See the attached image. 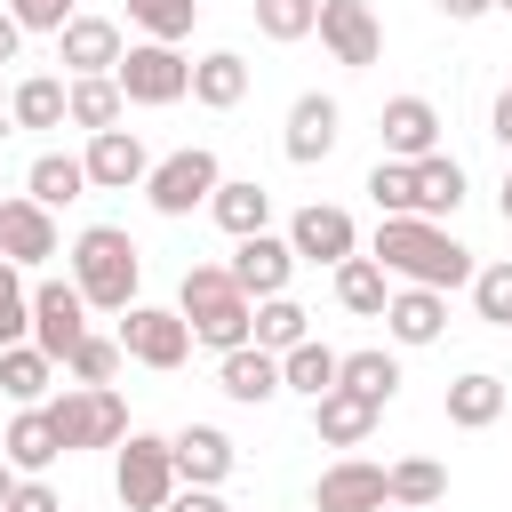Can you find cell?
<instances>
[{"mask_svg":"<svg viewBox=\"0 0 512 512\" xmlns=\"http://www.w3.org/2000/svg\"><path fill=\"white\" fill-rule=\"evenodd\" d=\"M368 256L392 272V280H408V288H472V248L448 232V224H424V216H384L376 224V240H368Z\"/></svg>","mask_w":512,"mask_h":512,"instance_id":"6da1fadb","label":"cell"},{"mask_svg":"<svg viewBox=\"0 0 512 512\" xmlns=\"http://www.w3.org/2000/svg\"><path fill=\"white\" fill-rule=\"evenodd\" d=\"M176 312H184L192 344H208L216 360L240 352V344H256V304L240 296V280H232L224 264H192V272L176 280Z\"/></svg>","mask_w":512,"mask_h":512,"instance_id":"7a4b0ae2","label":"cell"},{"mask_svg":"<svg viewBox=\"0 0 512 512\" xmlns=\"http://www.w3.org/2000/svg\"><path fill=\"white\" fill-rule=\"evenodd\" d=\"M72 280L88 296V312H128L136 304V280H144V256L120 224H88L72 240Z\"/></svg>","mask_w":512,"mask_h":512,"instance_id":"3957f363","label":"cell"},{"mask_svg":"<svg viewBox=\"0 0 512 512\" xmlns=\"http://www.w3.org/2000/svg\"><path fill=\"white\" fill-rule=\"evenodd\" d=\"M48 424H56L64 456H72V448H120V440H128V400H120L112 384H64V392L48 400Z\"/></svg>","mask_w":512,"mask_h":512,"instance_id":"277c9868","label":"cell"},{"mask_svg":"<svg viewBox=\"0 0 512 512\" xmlns=\"http://www.w3.org/2000/svg\"><path fill=\"white\" fill-rule=\"evenodd\" d=\"M176 488H184V480H176V448H168L160 432H128L120 456H112V496H120L128 512H168Z\"/></svg>","mask_w":512,"mask_h":512,"instance_id":"5b68a950","label":"cell"},{"mask_svg":"<svg viewBox=\"0 0 512 512\" xmlns=\"http://www.w3.org/2000/svg\"><path fill=\"white\" fill-rule=\"evenodd\" d=\"M216 184H224L216 152H208V144H184V152L152 160V176H144V200H152L160 216H192V208H208V200H216Z\"/></svg>","mask_w":512,"mask_h":512,"instance_id":"8992f818","label":"cell"},{"mask_svg":"<svg viewBox=\"0 0 512 512\" xmlns=\"http://www.w3.org/2000/svg\"><path fill=\"white\" fill-rule=\"evenodd\" d=\"M120 352L136 368H184L192 360V328L176 304H128L120 312Z\"/></svg>","mask_w":512,"mask_h":512,"instance_id":"52a82bcc","label":"cell"},{"mask_svg":"<svg viewBox=\"0 0 512 512\" xmlns=\"http://www.w3.org/2000/svg\"><path fill=\"white\" fill-rule=\"evenodd\" d=\"M112 80H120L128 104H176V96H192V64H184L168 40H136Z\"/></svg>","mask_w":512,"mask_h":512,"instance_id":"ba28073f","label":"cell"},{"mask_svg":"<svg viewBox=\"0 0 512 512\" xmlns=\"http://www.w3.org/2000/svg\"><path fill=\"white\" fill-rule=\"evenodd\" d=\"M312 512H392V464L336 456V464L312 480Z\"/></svg>","mask_w":512,"mask_h":512,"instance_id":"9c48e42d","label":"cell"},{"mask_svg":"<svg viewBox=\"0 0 512 512\" xmlns=\"http://www.w3.org/2000/svg\"><path fill=\"white\" fill-rule=\"evenodd\" d=\"M288 248H296V264H352L360 256V224H352V208H328V200H312V208H296V224H288Z\"/></svg>","mask_w":512,"mask_h":512,"instance_id":"30bf717a","label":"cell"},{"mask_svg":"<svg viewBox=\"0 0 512 512\" xmlns=\"http://www.w3.org/2000/svg\"><path fill=\"white\" fill-rule=\"evenodd\" d=\"M80 336H88V296H80V280H40V288H32V344H40L48 360H64Z\"/></svg>","mask_w":512,"mask_h":512,"instance_id":"8fae6325","label":"cell"},{"mask_svg":"<svg viewBox=\"0 0 512 512\" xmlns=\"http://www.w3.org/2000/svg\"><path fill=\"white\" fill-rule=\"evenodd\" d=\"M336 136H344V104L320 96V88H304V96L288 104V136H280V152H288L296 168H320V160L336 152Z\"/></svg>","mask_w":512,"mask_h":512,"instance_id":"7c38bea8","label":"cell"},{"mask_svg":"<svg viewBox=\"0 0 512 512\" xmlns=\"http://www.w3.org/2000/svg\"><path fill=\"white\" fill-rule=\"evenodd\" d=\"M224 272L240 280V296H248V304H272V296H288L296 248H288L280 232H256V240H232V264H224Z\"/></svg>","mask_w":512,"mask_h":512,"instance_id":"4fadbf2b","label":"cell"},{"mask_svg":"<svg viewBox=\"0 0 512 512\" xmlns=\"http://www.w3.org/2000/svg\"><path fill=\"white\" fill-rule=\"evenodd\" d=\"M320 40H328V56L352 64V72H368V64L384 56V24H376L368 0H320Z\"/></svg>","mask_w":512,"mask_h":512,"instance_id":"5bb4252c","label":"cell"},{"mask_svg":"<svg viewBox=\"0 0 512 512\" xmlns=\"http://www.w3.org/2000/svg\"><path fill=\"white\" fill-rule=\"evenodd\" d=\"M120 24L112 16H72L64 32H56V64H72V80H112L120 72Z\"/></svg>","mask_w":512,"mask_h":512,"instance_id":"9a60e30c","label":"cell"},{"mask_svg":"<svg viewBox=\"0 0 512 512\" xmlns=\"http://www.w3.org/2000/svg\"><path fill=\"white\" fill-rule=\"evenodd\" d=\"M376 128H384V160H408V168H416V160L440 152V112H432V96H392Z\"/></svg>","mask_w":512,"mask_h":512,"instance_id":"2e32d148","label":"cell"},{"mask_svg":"<svg viewBox=\"0 0 512 512\" xmlns=\"http://www.w3.org/2000/svg\"><path fill=\"white\" fill-rule=\"evenodd\" d=\"M80 160H88V184H96V192H128V184L152 176V152H144L136 128H104V136H88Z\"/></svg>","mask_w":512,"mask_h":512,"instance_id":"e0dca14e","label":"cell"},{"mask_svg":"<svg viewBox=\"0 0 512 512\" xmlns=\"http://www.w3.org/2000/svg\"><path fill=\"white\" fill-rule=\"evenodd\" d=\"M168 448H176V480L184 488H224L232 464H240V448L216 424H184V432H168Z\"/></svg>","mask_w":512,"mask_h":512,"instance_id":"ac0fdd59","label":"cell"},{"mask_svg":"<svg viewBox=\"0 0 512 512\" xmlns=\"http://www.w3.org/2000/svg\"><path fill=\"white\" fill-rule=\"evenodd\" d=\"M216 392H224V400H240V408L280 400V392H288V384H280V352H264V344L224 352V360H216Z\"/></svg>","mask_w":512,"mask_h":512,"instance_id":"d6986e66","label":"cell"},{"mask_svg":"<svg viewBox=\"0 0 512 512\" xmlns=\"http://www.w3.org/2000/svg\"><path fill=\"white\" fill-rule=\"evenodd\" d=\"M64 240H56V208H40V200H8L0 208V256L24 272V264H48Z\"/></svg>","mask_w":512,"mask_h":512,"instance_id":"ffe728a7","label":"cell"},{"mask_svg":"<svg viewBox=\"0 0 512 512\" xmlns=\"http://www.w3.org/2000/svg\"><path fill=\"white\" fill-rule=\"evenodd\" d=\"M384 328H392V344H440L448 336V296L440 288H392V304H384Z\"/></svg>","mask_w":512,"mask_h":512,"instance_id":"44dd1931","label":"cell"},{"mask_svg":"<svg viewBox=\"0 0 512 512\" xmlns=\"http://www.w3.org/2000/svg\"><path fill=\"white\" fill-rule=\"evenodd\" d=\"M504 400H512V384H504V376L464 368V376L448 384V400H440V408H448V424H456V432H488V424L504 416Z\"/></svg>","mask_w":512,"mask_h":512,"instance_id":"7402d4cb","label":"cell"},{"mask_svg":"<svg viewBox=\"0 0 512 512\" xmlns=\"http://www.w3.org/2000/svg\"><path fill=\"white\" fill-rule=\"evenodd\" d=\"M208 216H216L232 240H256V232L272 224V192H264L256 176H224V184H216V200H208Z\"/></svg>","mask_w":512,"mask_h":512,"instance_id":"603a6c76","label":"cell"},{"mask_svg":"<svg viewBox=\"0 0 512 512\" xmlns=\"http://www.w3.org/2000/svg\"><path fill=\"white\" fill-rule=\"evenodd\" d=\"M0 456L24 472V480H40L56 456H64V440H56V424H48V408H16V424H8V440H0Z\"/></svg>","mask_w":512,"mask_h":512,"instance_id":"cb8c5ba5","label":"cell"},{"mask_svg":"<svg viewBox=\"0 0 512 512\" xmlns=\"http://www.w3.org/2000/svg\"><path fill=\"white\" fill-rule=\"evenodd\" d=\"M240 96H248V56H240V48H208V56L192 64V104L232 112Z\"/></svg>","mask_w":512,"mask_h":512,"instance_id":"d4e9b609","label":"cell"},{"mask_svg":"<svg viewBox=\"0 0 512 512\" xmlns=\"http://www.w3.org/2000/svg\"><path fill=\"white\" fill-rule=\"evenodd\" d=\"M8 120H16V128H64V120H72V80H56V72H32V80H16V96H8Z\"/></svg>","mask_w":512,"mask_h":512,"instance_id":"484cf974","label":"cell"},{"mask_svg":"<svg viewBox=\"0 0 512 512\" xmlns=\"http://www.w3.org/2000/svg\"><path fill=\"white\" fill-rule=\"evenodd\" d=\"M456 208H464V160H456V152L416 160V216L440 224V216H456Z\"/></svg>","mask_w":512,"mask_h":512,"instance_id":"4316f807","label":"cell"},{"mask_svg":"<svg viewBox=\"0 0 512 512\" xmlns=\"http://www.w3.org/2000/svg\"><path fill=\"white\" fill-rule=\"evenodd\" d=\"M336 376H344V352H328L320 336H304L296 352H280V384H288V392H304V400H328V392H336Z\"/></svg>","mask_w":512,"mask_h":512,"instance_id":"83f0119b","label":"cell"},{"mask_svg":"<svg viewBox=\"0 0 512 512\" xmlns=\"http://www.w3.org/2000/svg\"><path fill=\"white\" fill-rule=\"evenodd\" d=\"M48 384H56V360H48L40 344H8V352H0V392H8L16 408H48Z\"/></svg>","mask_w":512,"mask_h":512,"instance_id":"f1b7e54d","label":"cell"},{"mask_svg":"<svg viewBox=\"0 0 512 512\" xmlns=\"http://www.w3.org/2000/svg\"><path fill=\"white\" fill-rule=\"evenodd\" d=\"M336 384L384 416V408H392V392H400V360H392L384 344H368V352H344V376H336Z\"/></svg>","mask_w":512,"mask_h":512,"instance_id":"f546056e","label":"cell"},{"mask_svg":"<svg viewBox=\"0 0 512 512\" xmlns=\"http://www.w3.org/2000/svg\"><path fill=\"white\" fill-rule=\"evenodd\" d=\"M80 192H88V160H72V152H40L24 168V200H40V208H64Z\"/></svg>","mask_w":512,"mask_h":512,"instance_id":"4dcf8cb0","label":"cell"},{"mask_svg":"<svg viewBox=\"0 0 512 512\" xmlns=\"http://www.w3.org/2000/svg\"><path fill=\"white\" fill-rule=\"evenodd\" d=\"M336 304H344V312H360V320H384V304H392V272H384L376 256L336 264Z\"/></svg>","mask_w":512,"mask_h":512,"instance_id":"1f68e13d","label":"cell"},{"mask_svg":"<svg viewBox=\"0 0 512 512\" xmlns=\"http://www.w3.org/2000/svg\"><path fill=\"white\" fill-rule=\"evenodd\" d=\"M312 432H320L328 448H360V440L376 432V408H368V400H352V392L336 384L328 400H312Z\"/></svg>","mask_w":512,"mask_h":512,"instance_id":"d6a6232c","label":"cell"},{"mask_svg":"<svg viewBox=\"0 0 512 512\" xmlns=\"http://www.w3.org/2000/svg\"><path fill=\"white\" fill-rule=\"evenodd\" d=\"M120 112H128L120 80H72V128L104 136V128H120Z\"/></svg>","mask_w":512,"mask_h":512,"instance_id":"836d02e7","label":"cell"},{"mask_svg":"<svg viewBox=\"0 0 512 512\" xmlns=\"http://www.w3.org/2000/svg\"><path fill=\"white\" fill-rule=\"evenodd\" d=\"M312 336V312L296 304V296H272V304H256V344L264 352H296Z\"/></svg>","mask_w":512,"mask_h":512,"instance_id":"e575fe53","label":"cell"},{"mask_svg":"<svg viewBox=\"0 0 512 512\" xmlns=\"http://www.w3.org/2000/svg\"><path fill=\"white\" fill-rule=\"evenodd\" d=\"M360 192L376 200V216H416V168L408 160H376Z\"/></svg>","mask_w":512,"mask_h":512,"instance_id":"d590c367","label":"cell"},{"mask_svg":"<svg viewBox=\"0 0 512 512\" xmlns=\"http://www.w3.org/2000/svg\"><path fill=\"white\" fill-rule=\"evenodd\" d=\"M120 360H128V352H120V336H96V328H88V336L64 352V376H72V384H112V376H120Z\"/></svg>","mask_w":512,"mask_h":512,"instance_id":"8d00e7d4","label":"cell"},{"mask_svg":"<svg viewBox=\"0 0 512 512\" xmlns=\"http://www.w3.org/2000/svg\"><path fill=\"white\" fill-rule=\"evenodd\" d=\"M192 16H200V0H128V24L144 40H168V48L192 32Z\"/></svg>","mask_w":512,"mask_h":512,"instance_id":"74e56055","label":"cell"},{"mask_svg":"<svg viewBox=\"0 0 512 512\" xmlns=\"http://www.w3.org/2000/svg\"><path fill=\"white\" fill-rule=\"evenodd\" d=\"M440 496H448V464H432V456L392 464V504H440Z\"/></svg>","mask_w":512,"mask_h":512,"instance_id":"f35d334b","label":"cell"},{"mask_svg":"<svg viewBox=\"0 0 512 512\" xmlns=\"http://www.w3.org/2000/svg\"><path fill=\"white\" fill-rule=\"evenodd\" d=\"M256 8V32L264 40H304V32H320V0H248Z\"/></svg>","mask_w":512,"mask_h":512,"instance_id":"ab89813d","label":"cell"},{"mask_svg":"<svg viewBox=\"0 0 512 512\" xmlns=\"http://www.w3.org/2000/svg\"><path fill=\"white\" fill-rule=\"evenodd\" d=\"M472 312L488 328H512V256H496V264L472 272Z\"/></svg>","mask_w":512,"mask_h":512,"instance_id":"60d3db41","label":"cell"},{"mask_svg":"<svg viewBox=\"0 0 512 512\" xmlns=\"http://www.w3.org/2000/svg\"><path fill=\"white\" fill-rule=\"evenodd\" d=\"M24 336H32V288H24V280H16V264L0 256V352H8V344H24Z\"/></svg>","mask_w":512,"mask_h":512,"instance_id":"b9f144b4","label":"cell"},{"mask_svg":"<svg viewBox=\"0 0 512 512\" xmlns=\"http://www.w3.org/2000/svg\"><path fill=\"white\" fill-rule=\"evenodd\" d=\"M8 16H16L24 32H64V24L80 16V0H8Z\"/></svg>","mask_w":512,"mask_h":512,"instance_id":"7bdbcfd3","label":"cell"},{"mask_svg":"<svg viewBox=\"0 0 512 512\" xmlns=\"http://www.w3.org/2000/svg\"><path fill=\"white\" fill-rule=\"evenodd\" d=\"M8 512H64V496H56L48 480H16V496H8Z\"/></svg>","mask_w":512,"mask_h":512,"instance_id":"ee69618b","label":"cell"},{"mask_svg":"<svg viewBox=\"0 0 512 512\" xmlns=\"http://www.w3.org/2000/svg\"><path fill=\"white\" fill-rule=\"evenodd\" d=\"M168 512H232V504H224L216 488H176V496H168Z\"/></svg>","mask_w":512,"mask_h":512,"instance_id":"f6af8a7d","label":"cell"},{"mask_svg":"<svg viewBox=\"0 0 512 512\" xmlns=\"http://www.w3.org/2000/svg\"><path fill=\"white\" fill-rule=\"evenodd\" d=\"M488 136H496V144H504V152H512V88H504V96H496V104H488Z\"/></svg>","mask_w":512,"mask_h":512,"instance_id":"bcb514c9","label":"cell"},{"mask_svg":"<svg viewBox=\"0 0 512 512\" xmlns=\"http://www.w3.org/2000/svg\"><path fill=\"white\" fill-rule=\"evenodd\" d=\"M432 8H440V16H448V24H472V16H488V8H496V0H432Z\"/></svg>","mask_w":512,"mask_h":512,"instance_id":"7dc6e473","label":"cell"},{"mask_svg":"<svg viewBox=\"0 0 512 512\" xmlns=\"http://www.w3.org/2000/svg\"><path fill=\"white\" fill-rule=\"evenodd\" d=\"M16 48H24V24L0 8V64H16Z\"/></svg>","mask_w":512,"mask_h":512,"instance_id":"c3c4849f","label":"cell"},{"mask_svg":"<svg viewBox=\"0 0 512 512\" xmlns=\"http://www.w3.org/2000/svg\"><path fill=\"white\" fill-rule=\"evenodd\" d=\"M16 480H24V472H16L8 456H0V512H8V496H16Z\"/></svg>","mask_w":512,"mask_h":512,"instance_id":"681fc988","label":"cell"},{"mask_svg":"<svg viewBox=\"0 0 512 512\" xmlns=\"http://www.w3.org/2000/svg\"><path fill=\"white\" fill-rule=\"evenodd\" d=\"M496 208H504V224H512V160H504V184H496Z\"/></svg>","mask_w":512,"mask_h":512,"instance_id":"f907efd6","label":"cell"},{"mask_svg":"<svg viewBox=\"0 0 512 512\" xmlns=\"http://www.w3.org/2000/svg\"><path fill=\"white\" fill-rule=\"evenodd\" d=\"M392 512H440V504H392Z\"/></svg>","mask_w":512,"mask_h":512,"instance_id":"816d5d0a","label":"cell"},{"mask_svg":"<svg viewBox=\"0 0 512 512\" xmlns=\"http://www.w3.org/2000/svg\"><path fill=\"white\" fill-rule=\"evenodd\" d=\"M8 96H16V88H8V80H0V112H8Z\"/></svg>","mask_w":512,"mask_h":512,"instance_id":"f5cc1de1","label":"cell"},{"mask_svg":"<svg viewBox=\"0 0 512 512\" xmlns=\"http://www.w3.org/2000/svg\"><path fill=\"white\" fill-rule=\"evenodd\" d=\"M496 8H504V16H512V0H496Z\"/></svg>","mask_w":512,"mask_h":512,"instance_id":"db71d44e","label":"cell"},{"mask_svg":"<svg viewBox=\"0 0 512 512\" xmlns=\"http://www.w3.org/2000/svg\"><path fill=\"white\" fill-rule=\"evenodd\" d=\"M0 208H8V200H0Z\"/></svg>","mask_w":512,"mask_h":512,"instance_id":"11a10c76","label":"cell"}]
</instances>
